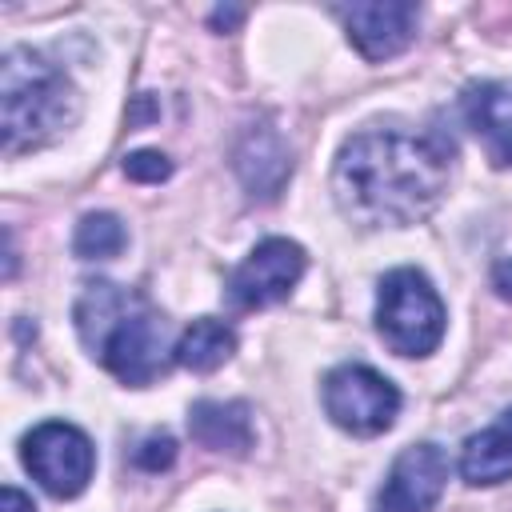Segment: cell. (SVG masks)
Here are the masks:
<instances>
[{
    "instance_id": "6da1fadb",
    "label": "cell",
    "mask_w": 512,
    "mask_h": 512,
    "mask_svg": "<svg viewBox=\"0 0 512 512\" xmlns=\"http://www.w3.org/2000/svg\"><path fill=\"white\" fill-rule=\"evenodd\" d=\"M452 144L440 132L376 124L356 132L332 172L336 204L364 228L416 224L448 188Z\"/></svg>"
},
{
    "instance_id": "7a4b0ae2",
    "label": "cell",
    "mask_w": 512,
    "mask_h": 512,
    "mask_svg": "<svg viewBox=\"0 0 512 512\" xmlns=\"http://www.w3.org/2000/svg\"><path fill=\"white\" fill-rule=\"evenodd\" d=\"M76 332L88 352L124 384H152L168 364V320L160 308L124 284L96 280L76 300Z\"/></svg>"
},
{
    "instance_id": "3957f363",
    "label": "cell",
    "mask_w": 512,
    "mask_h": 512,
    "mask_svg": "<svg viewBox=\"0 0 512 512\" xmlns=\"http://www.w3.org/2000/svg\"><path fill=\"white\" fill-rule=\"evenodd\" d=\"M0 108H4V152L48 144L64 124L76 120V92L68 76L32 48H12L0 68Z\"/></svg>"
},
{
    "instance_id": "277c9868",
    "label": "cell",
    "mask_w": 512,
    "mask_h": 512,
    "mask_svg": "<svg viewBox=\"0 0 512 512\" xmlns=\"http://www.w3.org/2000/svg\"><path fill=\"white\" fill-rule=\"evenodd\" d=\"M376 328L400 356H428L444 336V304L424 272L392 268L376 292Z\"/></svg>"
},
{
    "instance_id": "5b68a950",
    "label": "cell",
    "mask_w": 512,
    "mask_h": 512,
    "mask_svg": "<svg viewBox=\"0 0 512 512\" xmlns=\"http://www.w3.org/2000/svg\"><path fill=\"white\" fill-rule=\"evenodd\" d=\"M324 412L352 436H376L392 428L400 412V392L368 364H340L324 380Z\"/></svg>"
},
{
    "instance_id": "8992f818",
    "label": "cell",
    "mask_w": 512,
    "mask_h": 512,
    "mask_svg": "<svg viewBox=\"0 0 512 512\" xmlns=\"http://www.w3.org/2000/svg\"><path fill=\"white\" fill-rule=\"evenodd\" d=\"M24 468L40 480L44 492L72 500L92 480L96 448L80 428H72L64 420H48L24 436Z\"/></svg>"
},
{
    "instance_id": "52a82bcc",
    "label": "cell",
    "mask_w": 512,
    "mask_h": 512,
    "mask_svg": "<svg viewBox=\"0 0 512 512\" xmlns=\"http://www.w3.org/2000/svg\"><path fill=\"white\" fill-rule=\"evenodd\" d=\"M304 264H308V256L296 240H284V236L260 240L244 256V264L232 268L228 300L236 308H268L296 288V280L304 276Z\"/></svg>"
},
{
    "instance_id": "ba28073f",
    "label": "cell",
    "mask_w": 512,
    "mask_h": 512,
    "mask_svg": "<svg viewBox=\"0 0 512 512\" xmlns=\"http://www.w3.org/2000/svg\"><path fill=\"white\" fill-rule=\"evenodd\" d=\"M448 484V456L440 444H412L404 448L376 496L372 512H432Z\"/></svg>"
},
{
    "instance_id": "9c48e42d",
    "label": "cell",
    "mask_w": 512,
    "mask_h": 512,
    "mask_svg": "<svg viewBox=\"0 0 512 512\" xmlns=\"http://www.w3.org/2000/svg\"><path fill=\"white\" fill-rule=\"evenodd\" d=\"M336 16L348 28V40L360 48L364 60H388L408 48L416 36V4L408 0H376V4H340Z\"/></svg>"
},
{
    "instance_id": "30bf717a",
    "label": "cell",
    "mask_w": 512,
    "mask_h": 512,
    "mask_svg": "<svg viewBox=\"0 0 512 512\" xmlns=\"http://www.w3.org/2000/svg\"><path fill=\"white\" fill-rule=\"evenodd\" d=\"M464 120L496 168L512 164V80H484L464 92Z\"/></svg>"
},
{
    "instance_id": "8fae6325",
    "label": "cell",
    "mask_w": 512,
    "mask_h": 512,
    "mask_svg": "<svg viewBox=\"0 0 512 512\" xmlns=\"http://www.w3.org/2000/svg\"><path fill=\"white\" fill-rule=\"evenodd\" d=\"M236 172H240L244 188L260 200H272L280 192V184L292 172V152H288V144L280 140V132L272 124H260V128L244 132V140L236 148Z\"/></svg>"
},
{
    "instance_id": "7c38bea8",
    "label": "cell",
    "mask_w": 512,
    "mask_h": 512,
    "mask_svg": "<svg viewBox=\"0 0 512 512\" xmlns=\"http://www.w3.org/2000/svg\"><path fill=\"white\" fill-rule=\"evenodd\" d=\"M188 432L196 444L228 456H244L256 440L252 408L244 400H196L188 412Z\"/></svg>"
},
{
    "instance_id": "4fadbf2b",
    "label": "cell",
    "mask_w": 512,
    "mask_h": 512,
    "mask_svg": "<svg viewBox=\"0 0 512 512\" xmlns=\"http://www.w3.org/2000/svg\"><path fill=\"white\" fill-rule=\"evenodd\" d=\"M460 472L468 484H500L512 476V408L500 412L484 432L468 436L460 452Z\"/></svg>"
},
{
    "instance_id": "5bb4252c",
    "label": "cell",
    "mask_w": 512,
    "mask_h": 512,
    "mask_svg": "<svg viewBox=\"0 0 512 512\" xmlns=\"http://www.w3.org/2000/svg\"><path fill=\"white\" fill-rule=\"evenodd\" d=\"M232 352H236V332L216 316H200L180 332L172 360L188 372H216Z\"/></svg>"
},
{
    "instance_id": "9a60e30c",
    "label": "cell",
    "mask_w": 512,
    "mask_h": 512,
    "mask_svg": "<svg viewBox=\"0 0 512 512\" xmlns=\"http://www.w3.org/2000/svg\"><path fill=\"white\" fill-rule=\"evenodd\" d=\"M124 244H128V232L112 212H88L72 236V252L80 260H112L120 256Z\"/></svg>"
},
{
    "instance_id": "2e32d148",
    "label": "cell",
    "mask_w": 512,
    "mask_h": 512,
    "mask_svg": "<svg viewBox=\"0 0 512 512\" xmlns=\"http://www.w3.org/2000/svg\"><path fill=\"white\" fill-rule=\"evenodd\" d=\"M124 176H128V180H140V184H160V180L172 176V164H168L164 152H156V148H140V152L124 156Z\"/></svg>"
},
{
    "instance_id": "e0dca14e",
    "label": "cell",
    "mask_w": 512,
    "mask_h": 512,
    "mask_svg": "<svg viewBox=\"0 0 512 512\" xmlns=\"http://www.w3.org/2000/svg\"><path fill=\"white\" fill-rule=\"evenodd\" d=\"M132 460H136V468H144V472H160V468H168V464L176 460V444H172L168 432H152V436H144V440L136 444Z\"/></svg>"
},
{
    "instance_id": "ac0fdd59",
    "label": "cell",
    "mask_w": 512,
    "mask_h": 512,
    "mask_svg": "<svg viewBox=\"0 0 512 512\" xmlns=\"http://www.w3.org/2000/svg\"><path fill=\"white\" fill-rule=\"evenodd\" d=\"M492 288H496L504 300H512V256L492 268Z\"/></svg>"
},
{
    "instance_id": "d6986e66",
    "label": "cell",
    "mask_w": 512,
    "mask_h": 512,
    "mask_svg": "<svg viewBox=\"0 0 512 512\" xmlns=\"http://www.w3.org/2000/svg\"><path fill=\"white\" fill-rule=\"evenodd\" d=\"M0 512H36V508H32V500H28L20 488L8 484V488H4V504H0Z\"/></svg>"
},
{
    "instance_id": "ffe728a7",
    "label": "cell",
    "mask_w": 512,
    "mask_h": 512,
    "mask_svg": "<svg viewBox=\"0 0 512 512\" xmlns=\"http://www.w3.org/2000/svg\"><path fill=\"white\" fill-rule=\"evenodd\" d=\"M236 20H240V12H236V8H232V12H224V8H220V12L212 16V24H236Z\"/></svg>"
}]
</instances>
